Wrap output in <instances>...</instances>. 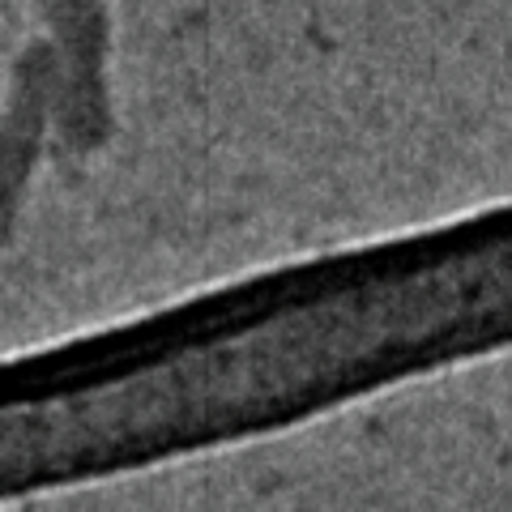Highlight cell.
Segmentation results:
<instances>
[{
	"label": "cell",
	"instance_id": "obj_1",
	"mask_svg": "<svg viewBox=\"0 0 512 512\" xmlns=\"http://www.w3.org/2000/svg\"><path fill=\"white\" fill-rule=\"evenodd\" d=\"M52 22L60 26L64 43L73 56V133L77 146H94L107 133V107H103V86H99V64H103V13L94 0H43Z\"/></svg>",
	"mask_w": 512,
	"mask_h": 512
}]
</instances>
